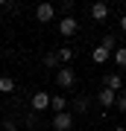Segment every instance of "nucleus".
<instances>
[{"instance_id": "f257e3e1", "label": "nucleus", "mask_w": 126, "mask_h": 131, "mask_svg": "<svg viewBox=\"0 0 126 131\" xmlns=\"http://www.w3.org/2000/svg\"><path fill=\"white\" fill-rule=\"evenodd\" d=\"M50 93H47V90H35L32 96H29V105H32V111L38 114V111H47V108H50Z\"/></svg>"}, {"instance_id": "f03ea898", "label": "nucleus", "mask_w": 126, "mask_h": 131, "mask_svg": "<svg viewBox=\"0 0 126 131\" xmlns=\"http://www.w3.org/2000/svg\"><path fill=\"white\" fill-rule=\"evenodd\" d=\"M56 84H59V88H73V84H76V73L73 70H70V67H59V70H56Z\"/></svg>"}, {"instance_id": "7ed1b4c3", "label": "nucleus", "mask_w": 126, "mask_h": 131, "mask_svg": "<svg viewBox=\"0 0 126 131\" xmlns=\"http://www.w3.org/2000/svg\"><path fill=\"white\" fill-rule=\"evenodd\" d=\"M53 18H56V6L53 3H38L35 6V20L38 24H50Z\"/></svg>"}, {"instance_id": "20e7f679", "label": "nucleus", "mask_w": 126, "mask_h": 131, "mask_svg": "<svg viewBox=\"0 0 126 131\" xmlns=\"http://www.w3.org/2000/svg\"><path fill=\"white\" fill-rule=\"evenodd\" d=\"M59 32L65 35V38H70V35H76V32H79V20H76L73 15H65V18L59 20Z\"/></svg>"}, {"instance_id": "39448f33", "label": "nucleus", "mask_w": 126, "mask_h": 131, "mask_svg": "<svg viewBox=\"0 0 126 131\" xmlns=\"http://www.w3.org/2000/svg\"><path fill=\"white\" fill-rule=\"evenodd\" d=\"M53 128H56V131H70V128H73V117H70L68 111L65 114H56V117H53Z\"/></svg>"}, {"instance_id": "423d86ee", "label": "nucleus", "mask_w": 126, "mask_h": 131, "mask_svg": "<svg viewBox=\"0 0 126 131\" xmlns=\"http://www.w3.org/2000/svg\"><path fill=\"white\" fill-rule=\"evenodd\" d=\"M117 96H120V93H114V90H108V88L97 90V102L103 105V108H112V105H117Z\"/></svg>"}, {"instance_id": "0eeeda50", "label": "nucleus", "mask_w": 126, "mask_h": 131, "mask_svg": "<svg viewBox=\"0 0 126 131\" xmlns=\"http://www.w3.org/2000/svg\"><path fill=\"white\" fill-rule=\"evenodd\" d=\"M91 58H94V64H106V61L112 58V52H108L106 47H94L91 50Z\"/></svg>"}, {"instance_id": "6e6552de", "label": "nucleus", "mask_w": 126, "mask_h": 131, "mask_svg": "<svg viewBox=\"0 0 126 131\" xmlns=\"http://www.w3.org/2000/svg\"><path fill=\"white\" fill-rule=\"evenodd\" d=\"M103 88H108V90H114V93H117V90L123 88V79H120V73H108V76H106V84H103Z\"/></svg>"}, {"instance_id": "1a4fd4ad", "label": "nucleus", "mask_w": 126, "mask_h": 131, "mask_svg": "<svg viewBox=\"0 0 126 131\" xmlns=\"http://www.w3.org/2000/svg\"><path fill=\"white\" fill-rule=\"evenodd\" d=\"M91 18H94V20H106V18H108V6H106V3H94V6H91Z\"/></svg>"}, {"instance_id": "9d476101", "label": "nucleus", "mask_w": 126, "mask_h": 131, "mask_svg": "<svg viewBox=\"0 0 126 131\" xmlns=\"http://www.w3.org/2000/svg\"><path fill=\"white\" fill-rule=\"evenodd\" d=\"M59 64H62L59 52H47V56H44V67H47V70H59Z\"/></svg>"}, {"instance_id": "9b49d317", "label": "nucleus", "mask_w": 126, "mask_h": 131, "mask_svg": "<svg viewBox=\"0 0 126 131\" xmlns=\"http://www.w3.org/2000/svg\"><path fill=\"white\" fill-rule=\"evenodd\" d=\"M65 105H68L65 96H53V99H50V108H53L56 114H65Z\"/></svg>"}, {"instance_id": "f8f14e48", "label": "nucleus", "mask_w": 126, "mask_h": 131, "mask_svg": "<svg viewBox=\"0 0 126 131\" xmlns=\"http://www.w3.org/2000/svg\"><path fill=\"white\" fill-rule=\"evenodd\" d=\"M112 58H114L117 67H126V47H117V50L112 52Z\"/></svg>"}, {"instance_id": "ddd939ff", "label": "nucleus", "mask_w": 126, "mask_h": 131, "mask_svg": "<svg viewBox=\"0 0 126 131\" xmlns=\"http://www.w3.org/2000/svg\"><path fill=\"white\" fill-rule=\"evenodd\" d=\"M15 90V79H9V76H0V93H12Z\"/></svg>"}, {"instance_id": "4468645a", "label": "nucleus", "mask_w": 126, "mask_h": 131, "mask_svg": "<svg viewBox=\"0 0 126 131\" xmlns=\"http://www.w3.org/2000/svg\"><path fill=\"white\" fill-rule=\"evenodd\" d=\"M100 47H106L108 52H114L117 50V38L114 35H103V44H100Z\"/></svg>"}, {"instance_id": "2eb2a0df", "label": "nucleus", "mask_w": 126, "mask_h": 131, "mask_svg": "<svg viewBox=\"0 0 126 131\" xmlns=\"http://www.w3.org/2000/svg\"><path fill=\"white\" fill-rule=\"evenodd\" d=\"M88 105H91V96H79V99H76V114H85Z\"/></svg>"}, {"instance_id": "dca6fc26", "label": "nucleus", "mask_w": 126, "mask_h": 131, "mask_svg": "<svg viewBox=\"0 0 126 131\" xmlns=\"http://www.w3.org/2000/svg\"><path fill=\"white\" fill-rule=\"evenodd\" d=\"M56 52H59V61H73V50L70 47H59Z\"/></svg>"}, {"instance_id": "f3484780", "label": "nucleus", "mask_w": 126, "mask_h": 131, "mask_svg": "<svg viewBox=\"0 0 126 131\" xmlns=\"http://www.w3.org/2000/svg\"><path fill=\"white\" fill-rule=\"evenodd\" d=\"M73 9H76V3H73V0H65V3H62V12L73 15Z\"/></svg>"}, {"instance_id": "a211bd4d", "label": "nucleus", "mask_w": 126, "mask_h": 131, "mask_svg": "<svg viewBox=\"0 0 126 131\" xmlns=\"http://www.w3.org/2000/svg\"><path fill=\"white\" fill-rule=\"evenodd\" d=\"M3 128L6 131H18V122H15V119H3Z\"/></svg>"}, {"instance_id": "6ab92c4d", "label": "nucleus", "mask_w": 126, "mask_h": 131, "mask_svg": "<svg viewBox=\"0 0 126 131\" xmlns=\"http://www.w3.org/2000/svg\"><path fill=\"white\" fill-rule=\"evenodd\" d=\"M117 108L126 114V93H120V96H117Z\"/></svg>"}, {"instance_id": "aec40b11", "label": "nucleus", "mask_w": 126, "mask_h": 131, "mask_svg": "<svg viewBox=\"0 0 126 131\" xmlns=\"http://www.w3.org/2000/svg\"><path fill=\"white\" fill-rule=\"evenodd\" d=\"M120 29H123V32H126V15H123V18H120Z\"/></svg>"}, {"instance_id": "412c9836", "label": "nucleus", "mask_w": 126, "mask_h": 131, "mask_svg": "<svg viewBox=\"0 0 126 131\" xmlns=\"http://www.w3.org/2000/svg\"><path fill=\"white\" fill-rule=\"evenodd\" d=\"M114 131H126V128H123V125H117V128H114Z\"/></svg>"}]
</instances>
